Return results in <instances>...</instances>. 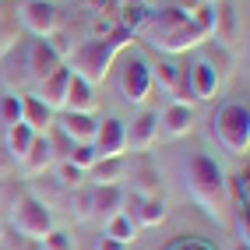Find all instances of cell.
Segmentation results:
<instances>
[{"instance_id": "cell-5", "label": "cell", "mask_w": 250, "mask_h": 250, "mask_svg": "<svg viewBox=\"0 0 250 250\" xmlns=\"http://www.w3.org/2000/svg\"><path fill=\"white\" fill-rule=\"evenodd\" d=\"M215 138L226 152L232 155H247L250 148V109L247 103H226L215 113Z\"/></svg>"}, {"instance_id": "cell-7", "label": "cell", "mask_w": 250, "mask_h": 250, "mask_svg": "<svg viewBox=\"0 0 250 250\" xmlns=\"http://www.w3.org/2000/svg\"><path fill=\"white\" fill-rule=\"evenodd\" d=\"M18 25L25 32H32L36 39H49L57 32V25H60V14H57V7L49 4V0H21Z\"/></svg>"}, {"instance_id": "cell-18", "label": "cell", "mask_w": 250, "mask_h": 250, "mask_svg": "<svg viewBox=\"0 0 250 250\" xmlns=\"http://www.w3.org/2000/svg\"><path fill=\"white\" fill-rule=\"evenodd\" d=\"M67 81H71V67H67V63H60V67H57V71H53V74H49L42 85H39V99H42V103L53 109V113H57V109H63Z\"/></svg>"}, {"instance_id": "cell-3", "label": "cell", "mask_w": 250, "mask_h": 250, "mask_svg": "<svg viewBox=\"0 0 250 250\" xmlns=\"http://www.w3.org/2000/svg\"><path fill=\"white\" fill-rule=\"evenodd\" d=\"M187 190H190V197H194V201L201 205L208 215L219 219L222 208H226V197H229L222 166L215 162L211 155H205V152H194V155L187 159Z\"/></svg>"}, {"instance_id": "cell-37", "label": "cell", "mask_w": 250, "mask_h": 250, "mask_svg": "<svg viewBox=\"0 0 250 250\" xmlns=\"http://www.w3.org/2000/svg\"><path fill=\"white\" fill-rule=\"evenodd\" d=\"M0 236H4V226H0Z\"/></svg>"}, {"instance_id": "cell-20", "label": "cell", "mask_w": 250, "mask_h": 250, "mask_svg": "<svg viewBox=\"0 0 250 250\" xmlns=\"http://www.w3.org/2000/svg\"><path fill=\"white\" fill-rule=\"evenodd\" d=\"M21 120H25L32 130H36V134H39L42 127L53 124V109H49L39 95H25V99H21Z\"/></svg>"}, {"instance_id": "cell-27", "label": "cell", "mask_w": 250, "mask_h": 250, "mask_svg": "<svg viewBox=\"0 0 250 250\" xmlns=\"http://www.w3.org/2000/svg\"><path fill=\"white\" fill-rule=\"evenodd\" d=\"M0 120H4L7 127L21 124V95H4L0 99Z\"/></svg>"}, {"instance_id": "cell-14", "label": "cell", "mask_w": 250, "mask_h": 250, "mask_svg": "<svg viewBox=\"0 0 250 250\" xmlns=\"http://www.w3.org/2000/svg\"><path fill=\"white\" fill-rule=\"evenodd\" d=\"M95 127H99V120H95V116H88V113H63L60 124H57V130H60L71 145H92Z\"/></svg>"}, {"instance_id": "cell-33", "label": "cell", "mask_w": 250, "mask_h": 250, "mask_svg": "<svg viewBox=\"0 0 250 250\" xmlns=\"http://www.w3.org/2000/svg\"><path fill=\"white\" fill-rule=\"evenodd\" d=\"M236 236H240V243H247V236H250V226H247V208H240V211H236Z\"/></svg>"}, {"instance_id": "cell-24", "label": "cell", "mask_w": 250, "mask_h": 250, "mask_svg": "<svg viewBox=\"0 0 250 250\" xmlns=\"http://www.w3.org/2000/svg\"><path fill=\"white\" fill-rule=\"evenodd\" d=\"M190 21H194V28L201 32V39H208L215 28H219V7L215 4H201V7H194L190 11Z\"/></svg>"}, {"instance_id": "cell-31", "label": "cell", "mask_w": 250, "mask_h": 250, "mask_svg": "<svg viewBox=\"0 0 250 250\" xmlns=\"http://www.w3.org/2000/svg\"><path fill=\"white\" fill-rule=\"evenodd\" d=\"M226 190H232L236 205L247 208V176H243V173H240V176H229V180H226Z\"/></svg>"}, {"instance_id": "cell-8", "label": "cell", "mask_w": 250, "mask_h": 250, "mask_svg": "<svg viewBox=\"0 0 250 250\" xmlns=\"http://www.w3.org/2000/svg\"><path fill=\"white\" fill-rule=\"evenodd\" d=\"M124 148H127V124L120 120V116H106V120H99L95 138H92L95 159H120Z\"/></svg>"}, {"instance_id": "cell-19", "label": "cell", "mask_w": 250, "mask_h": 250, "mask_svg": "<svg viewBox=\"0 0 250 250\" xmlns=\"http://www.w3.org/2000/svg\"><path fill=\"white\" fill-rule=\"evenodd\" d=\"M32 141H36V130H32L25 120H21V124H11L7 134H4V152L11 155V162H21L25 152L32 148Z\"/></svg>"}, {"instance_id": "cell-30", "label": "cell", "mask_w": 250, "mask_h": 250, "mask_svg": "<svg viewBox=\"0 0 250 250\" xmlns=\"http://www.w3.org/2000/svg\"><path fill=\"white\" fill-rule=\"evenodd\" d=\"M39 243H42V250H74V247H71V236H67V232H60V229H53V232L42 236Z\"/></svg>"}, {"instance_id": "cell-26", "label": "cell", "mask_w": 250, "mask_h": 250, "mask_svg": "<svg viewBox=\"0 0 250 250\" xmlns=\"http://www.w3.org/2000/svg\"><path fill=\"white\" fill-rule=\"evenodd\" d=\"M145 18H148L145 4H124L120 7V28H127V32H138L145 25Z\"/></svg>"}, {"instance_id": "cell-35", "label": "cell", "mask_w": 250, "mask_h": 250, "mask_svg": "<svg viewBox=\"0 0 250 250\" xmlns=\"http://www.w3.org/2000/svg\"><path fill=\"white\" fill-rule=\"evenodd\" d=\"M236 250H247V243H236Z\"/></svg>"}, {"instance_id": "cell-36", "label": "cell", "mask_w": 250, "mask_h": 250, "mask_svg": "<svg viewBox=\"0 0 250 250\" xmlns=\"http://www.w3.org/2000/svg\"><path fill=\"white\" fill-rule=\"evenodd\" d=\"M124 4H141V0H124Z\"/></svg>"}, {"instance_id": "cell-32", "label": "cell", "mask_w": 250, "mask_h": 250, "mask_svg": "<svg viewBox=\"0 0 250 250\" xmlns=\"http://www.w3.org/2000/svg\"><path fill=\"white\" fill-rule=\"evenodd\" d=\"M74 205L81 219H92V190H74Z\"/></svg>"}, {"instance_id": "cell-13", "label": "cell", "mask_w": 250, "mask_h": 250, "mask_svg": "<svg viewBox=\"0 0 250 250\" xmlns=\"http://www.w3.org/2000/svg\"><path fill=\"white\" fill-rule=\"evenodd\" d=\"M155 138H159V113L141 109L134 120H130V127H127V145L138 148V152H145V148L155 145Z\"/></svg>"}, {"instance_id": "cell-12", "label": "cell", "mask_w": 250, "mask_h": 250, "mask_svg": "<svg viewBox=\"0 0 250 250\" xmlns=\"http://www.w3.org/2000/svg\"><path fill=\"white\" fill-rule=\"evenodd\" d=\"M95 106H99L95 85H88L85 78L71 74V81H67V95H63V113H88V116H92Z\"/></svg>"}, {"instance_id": "cell-29", "label": "cell", "mask_w": 250, "mask_h": 250, "mask_svg": "<svg viewBox=\"0 0 250 250\" xmlns=\"http://www.w3.org/2000/svg\"><path fill=\"white\" fill-rule=\"evenodd\" d=\"M57 176H60V183H63V187H74V190H78V187H81V176H85V173H81L74 162H67V159H63V162H60V169H57Z\"/></svg>"}, {"instance_id": "cell-17", "label": "cell", "mask_w": 250, "mask_h": 250, "mask_svg": "<svg viewBox=\"0 0 250 250\" xmlns=\"http://www.w3.org/2000/svg\"><path fill=\"white\" fill-rule=\"evenodd\" d=\"M53 159H57V148H53V141H49V138H42V134H36L32 148H28V152H25V159H21V169H25L28 176H39V173H46L49 166H53Z\"/></svg>"}, {"instance_id": "cell-34", "label": "cell", "mask_w": 250, "mask_h": 250, "mask_svg": "<svg viewBox=\"0 0 250 250\" xmlns=\"http://www.w3.org/2000/svg\"><path fill=\"white\" fill-rule=\"evenodd\" d=\"M95 250H127V243H116L103 232V236H95Z\"/></svg>"}, {"instance_id": "cell-6", "label": "cell", "mask_w": 250, "mask_h": 250, "mask_svg": "<svg viewBox=\"0 0 250 250\" xmlns=\"http://www.w3.org/2000/svg\"><path fill=\"white\" fill-rule=\"evenodd\" d=\"M152 63L141 53H127L120 63V95L127 106H145V99L152 95Z\"/></svg>"}, {"instance_id": "cell-4", "label": "cell", "mask_w": 250, "mask_h": 250, "mask_svg": "<svg viewBox=\"0 0 250 250\" xmlns=\"http://www.w3.org/2000/svg\"><path fill=\"white\" fill-rule=\"evenodd\" d=\"M11 226L18 229L25 240L39 243L42 236L53 232V211H49V205L42 201L39 194L25 190L18 201H14V208H11Z\"/></svg>"}, {"instance_id": "cell-16", "label": "cell", "mask_w": 250, "mask_h": 250, "mask_svg": "<svg viewBox=\"0 0 250 250\" xmlns=\"http://www.w3.org/2000/svg\"><path fill=\"white\" fill-rule=\"evenodd\" d=\"M124 201L127 194L120 190V183H106V187H92V215H99V219H113L116 211H124Z\"/></svg>"}, {"instance_id": "cell-22", "label": "cell", "mask_w": 250, "mask_h": 250, "mask_svg": "<svg viewBox=\"0 0 250 250\" xmlns=\"http://www.w3.org/2000/svg\"><path fill=\"white\" fill-rule=\"evenodd\" d=\"M18 28H21V25H18V7H11L7 0H0V57L14 46Z\"/></svg>"}, {"instance_id": "cell-11", "label": "cell", "mask_w": 250, "mask_h": 250, "mask_svg": "<svg viewBox=\"0 0 250 250\" xmlns=\"http://www.w3.org/2000/svg\"><path fill=\"white\" fill-rule=\"evenodd\" d=\"M190 127H194V109L183 99H169L159 113V130L166 138H183V134H190Z\"/></svg>"}, {"instance_id": "cell-10", "label": "cell", "mask_w": 250, "mask_h": 250, "mask_svg": "<svg viewBox=\"0 0 250 250\" xmlns=\"http://www.w3.org/2000/svg\"><path fill=\"white\" fill-rule=\"evenodd\" d=\"M183 88H187L194 99H215V88H219V71H215L211 60H194L187 71H183Z\"/></svg>"}, {"instance_id": "cell-21", "label": "cell", "mask_w": 250, "mask_h": 250, "mask_svg": "<svg viewBox=\"0 0 250 250\" xmlns=\"http://www.w3.org/2000/svg\"><path fill=\"white\" fill-rule=\"evenodd\" d=\"M152 85H159L166 95H180V88H183V67H176V63H155L152 67Z\"/></svg>"}, {"instance_id": "cell-1", "label": "cell", "mask_w": 250, "mask_h": 250, "mask_svg": "<svg viewBox=\"0 0 250 250\" xmlns=\"http://www.w3.org/2000/svg\"><path fill=\"white\" fill-rule=\"evenodd\" d=\"M141 32H145L148 46H155V49H162V53H169V57L187 53V49L205 42L201 32H197L194 21H190V11H183V7H166L159 14H148Z\"/></svg>"}, {"instance_id": "cell-28", "label": "cell", "mask_w": 250, "mask_h": 250, "mask_svg": "<svg viewBox=\"0 0 250 250\" xmlns=\"http://www.w3.org/2000/svg\"><path fill=\"white\" fill-rule=\"evenodd\" d=\"M67 162H74L81 173H88L99 159H95V152H92V145H74L71 152H67Z\"/></svg>"}, {"instance_id": "cell-25", "label": "cell", "mask_w": 250, "mask_h": 250, "mask_svg": "<svg viewBox=\"0 0 250 250\" xmlns=\"http://www.w3.org/2000/svg\"><path fill=\"white\" fill-rule=\"evenodd\" d=\"M92 169H95V183L106 187V183H116L124 176V159H99Z\"/></svg>"}, {"instance_id": "cell-23", "label": "cell", "mask_w": 250, "mask_h": 250, "mask_svg": "<svg viewBox=\"0 0 250 250\" xmlns=\"http://www.w3.org/2000/svg\"><path fill=\"white\" fill-rule=\"evenodd\" d=\"M106 236L116 240V243H127V247H130V240L138 236V226H134V219H130L127 211H116L113 219H106Z\"/></svg>"}, {"instance_id": "cell-15", "label": "cell", "mask_w": 250, "mask_h": 250, "mask_svg": "<svg viewBox=\"0 0 250 250\" xmlns=\"http://www.w3.org/2000/svg\"><path fill=\"white\" fill-rule=\"evenodd\" d=\"M127 215L134 219V226H159L166 219V205L162 197H152V194H130Z\"/></svg>"}, {"instance_id": "cell-2", "label": "cell", "mask_w": 250, "mask_h": 250, "mask_svg": "<svg viewBox=\"0 0 250 250\" xmlns=\"http://www.w3.org/2000/svg\"><path fill=\"white\" fill-rule=\"evenodd\" d=\"M134 39V32H127V28H116V32H109V36H103V39H85L81 46H74L71 49V74H78V78H85L88 85H99L106 74H109V67H113V57L120 53V49Z\"/></svg>"}, {"instance_id": "cell-9", "label": "cell", "mask_w": 250, "mask_h": 250, "mask_svg": "<svg viewBox=\"0 0 250 250\" xmlns=\"http://www.w3.org/2000/svg\"><path fill=\"white\" fill-rule=\"evenodd\" d=\"M60 63H63V60H60V49L49 42V39H32V42H28V60H25V67H28V78H32V81H39V85H42V81L53 74Z\"/></svg>"}]
</instances>
